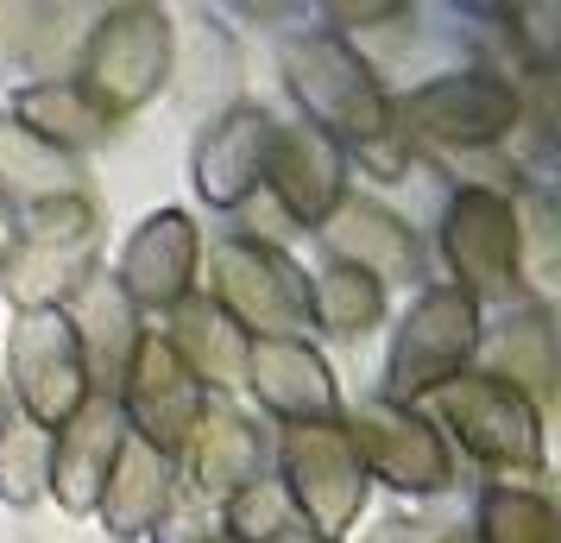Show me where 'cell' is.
I'll use <instances>...</instances> for the list:
<instances>
[{"label":"cell","mask_w":561,"mask_h":543,"mask_svg":"<svg viewBox=\"0 0 561 543\" xmlns=\"http://www.w3.org/2000/svg\"><path fill=\"white\" fill-rule=\"evenodd\" d=\"M265 190L297 228H322L341 196H347V152L316 127H272V152H265Z\"/></svg>","instance_id":"obj_15"},{"label":"cell","mask_w":561,"mask_h":543,"mask_svg":"<svg viewBox=\"0 0 561 543\" xmlns=\"http://www.w3.org/2000/svg\"><path fill=\"white\" fill-rule=\"evenodd\" d=\"M272 114L253 102L228 108L215 127H203L196 152H190V183L208 208H240L265 183V152H272Z\"/></svg>","instance_id":"obj_16"},{"label":"cell","mask_w":561,"mask_h":543,"mask_svg":"<svg viewBox=\"0 0 561 543\" xmlns=\"http://www.w3.org/2000/svg\"><path fill=\"white\" fill-rule=\"evenodd\" d=\"M57 196H82V165L38 146L13 121H0V208L26 215L38 203H57Z\"/></svg>","instance_id":"obj_23"},{"label":"cell","mask_w":561,"mask_h":543,"mask_svg":"<svg viewBox=\"0 0 561 543\" xmlns=\"http://www.w3.org/2000/svg\"><path fill=\"white\" fill-rule=\"evenodd\" d=\"M435 430L485 467H542V411L499 373H460L435 392Z\"/></svg>","instance_id":"obj_8"},{"label":"cell","mask_w":561,"mask_h":543,"mask_svg":"<svg viewBox=\"0 0 561 543\" xmlns=\"http://www.w3.org/2000/svg\"><path fill=\"white\" fill-rule=\"evenodd\" d=\"M171 493H178V462H164L139 437H121L114 467H107V480H102V499H95V518H102V531L114 543H139L164 524Z\"/></svg>","instance_id":"obj_19"},{"label":"cell","mask_w":561,"mask_h":543,"mask_svg":"<svg viewBox=\"0 0 561 543\" xmlns=\"http://www.w3.org/2000/svg\"><path fill=\"white\" fill-rule=\"evenodd\" d=\"M240 386L253 392L278 423H334L341 417V392H334V366L322 348L304 336L278 341H247V373Z\"/></svg>","instance_id":"obj_14"},{"label":"cell","mask_w":561,"mask_h":543,"mask_svg":"<svg viewBox=\"0 0 561 543\" xmlns=\"http://www.w3.org/2000/svg\"><path fill=\"white\" fill-rule=\"evenodd\" d=\"M183 467H190V493L203 499V506H228L240 499L247 487L265 480V467H272V442L259 430V417H247L240 405L228 398H203V417H196V430L183 442Z\"/></svg>","instance_id":"obj_13"},{"label":"cell","mask_w":561,"mask_h":543,"mask_svg":"<svg viewBox=\"0 0 561 543\" xmlns=\"http://www.w3.org/2000/svg\"><path fill=\"white\" fill-rule=\"evenodd\" d=\"M480 354V304L460 285H430L410 297V310L391 329L385 354V405H423L442 386H455L467 361Z\"/></svg>","instance_id":"obj_4"},{"label":"cell","mask_w":561,"mask_h":543,"mask_svg":"<svg viewBox=\"0 0 561 543\" xmlns=\"http://www.w3.org/2000/svg\"><path fill=\"white\" fill-rule=\"evenodd\" d=\"M499 380H505V386H517L530 405L549 392L556 361H549V316H542V310L517 316V329L505 336V373H499Z\"/></svg>","instance_id":"obj_29"},{"label":"cell","mask_w":561,"mask_h":543,"mask_svg":"<svg viewBox=\"0 0 561 543\" xmlns=\"http://www.w3.org/2000/svg\"><path fill=\"white\" fill-rule=\"evenodd\" d=\"M20 133H32L38 146H51V152L77 158L89 146H102L114 121H107L102 108L82 95L70 77H45V82H20L13 89V114H7Z\"/></svg>","instance_id":"obj_21"},{"label":"cell","mask_w":561,"mask_h":543,"mask_svg":"<svg viewBox=\"0 0 561 543\" xmlns=\"http://www.w3.org/2000/svg\"><path fill=\"white\" fill-rule=\"evenodd\" d=\"M265 543H329V538H316V531H304V524H284L278 538H265Z\"/></svg>","instance_id":"obj_31"},{"label":"cell","mask_w":561,"mask_h":543,"mask_svg":"<svg viewBox=\"0 0 561 543\" xmlns=\"http://www.w3.org/2000/svg\"><path fill=\"white\" fill-rule=\"evenodd\" d=\"M442 259H448V285H460L473 304L511 297L517 265H524V215L511 196L485 183H460L442 208Z\"/></svg>","instance_id":"obj_9"},{"label":"cell","mask_w":561,"mask_h":543,"mask_svg":"<svg viewBox=\"0 0 561 543\" xmlns=\"http://www.w3.org/2000/svg\"><path fill=\"white\" fill-rule=\"evenodd\" d=\"M89 272H95L89 247H13L7 265H0V291L20 310H57Z\"/></svg>","instance_id":"obj_25"},{"label":"cell","mask_w":561,"mask_h":543,"mask_svg":"<svg viewBox=\"0 0 561 543\" xmlns=\"http://www.w3.org/2000/svg\"><path fill=\"white\" fill-rule=\"evenodd\" d=\"M7 417H13V398H7V380H0V430H7Z\"/></svg>","instance_id":"obj_32"},{"label":"cell","mask_w":561,"mask_h":543,"mask_svg":"<svg viewBox=\"0 0 561 543\" xmlns=\"http://www.w3.org/2000/svg\"><path fill=\"white\" fill-rule=\"evenodd\" d=\"M284 89L304 108V127L329 133L341 152L347 146L366 152V146H379V139L398 133L379 70L341 32H297V38H284Z\"/></svg>","instance_id":"obj_1"},{"label":"cell","mask_w":561,"mask_h":543,"mask_svg":"<svg viewBox=\"0 0 561 543\" xmlns=\"http://www.w3.org/2000/svg\"><path fill=\"white\" fill-rule=\"evenodd\" d=\"M51 467V430H38L13 411L0 430V506H38Z\"/></svg>","instance_id":"obj_27"},{"label":"cell","mask_w":561,"mask_h":543,"mask_svg":"<svg viewBox=\"0 0 561 543\" xmlns=\"http://www.w3.org/2000/svg\"><path fill=\"white\" fill-rule=\"evenodd\" d=\"M164 341H171V354L190 366V380H196L208 398L233 392L240 386V373H247V336H240L208 297H183L178 310H171Z\"/></svg>","instance_id":"obj_22"},{"label":"cell","mask_w":561,"mask_h":543,"mask_svg":"<svg viewBox=\"0 0 561 543\" xmlns=\"http://www.w3.org/2000/svg\"><path fill=\"white\" fill-rule=\"evenodd\" d=\"M272 455H278V493L290 506V518L329 543L347 538L359 524V512H366V487L373 480H366L341 417L334 423H284Z\"/></svg>","instance_id":"obj_5"},{"label":"cell","mask_w":561,"mask_h":543,"mask_svg":"<svg viewBox=\"0 0 561 543\" xmlns=\"http://www.w3.org/2000/svg\"><path fill=\"white\" fill-rule=\"evenodd\" d=\"M171 64H178V32L164 7H107L82 38V64L70 82L107 121H127L171 82Z\"/></svg>","instance_id":"obj_2"},{"label":"cell","mask_w":561,"mask_h":543,"mask_svg":"<svg viewBox=\"0 0 561 543\" xmlns=\"http://www.w3.org/2000/svg\"><path fill=\"white\" fill-rule=\"evenodd\" d=\"M196 265H203V234L183 208H158L121 247L114 285L127 291L139 316H171L183 297H196Z\"/></svg>","instance_id":"obj_12"},{"label":"cell","mask_w":561,"mask_h":543,"mask_svg":"<svg viewBox=\"0 0 561 543\" xmlns=\"http://www.w3.org/2000/svg\"><path fill=\"white\" fill-rule=\"evenodd\" d=\"M0 380H7L13 411L26 417V423H38V430H51V437L82 411V405H89V398H95L64 310H20L13 316Z\"/></svg>","instance_id":"obj_6"},{"label":"cell","mask_w":561,"mask_h":543,"mask_svg":"<svg viewBox=\"0 0 561 543\" xmlns=\"http://www.w3.org/2000/svg\"><path fill=\"white\" fill-rule=\"evenodd\" d=\"M442 543H473V531H448V538H442Z\"/></svg>","instance_id":"obj_33"},{"label":"cell","mask_w":561,"mask_h":543,"mask_svg":"<svg viewBox=\"0 0 561 543\" xmlns=\"http://www.w3.org/2000/svg\"><path fill=\"white\" fill-rule=\"evenodd\" d=\"M385 316V285L359 265L329 259L316 279H309V329H322L329 341H359L373 336Z\"/></svg>","instance_id":"obj_24"},{"label":"cell","mask_w":561,"mask_h":543,"mask_svg":"<svg viewBox=\"0 0 561 543\" xmlns=\"http://www.w3.org/2000/svg\"><path fill=\"white\" fill-rule=\"evenodd\" d=\"M64 323L77 336V354H82V373H89V392L95 398H114L121 373H127L133 348H139V310L127 304V291L114 285V272H89L64 304Z\"/></svg>","instance_id":"obj_17"},{"label":"cell","mask_w":561,"mask_h":543,"mask_svg":"<svg viewBox=\"0 0 561 543\" xmlns=\"http://www.w3.org/2000/svg\"><path fill=\"white\" fill-rule=\"evenodd\" d=\"M473 543H561L556 506L530 487H499L480 493V518H473Z\"/></svg>","instance_id":"obj_26"},{"label":"cell","mask_w":561,"mask_h":543,"mask_svg":"<svg viewBox=\"0 0 561 543\" xmlns=\"http://www.w3.org/2000/svg\"><path fill=\"white\" fill-rule=\"evenodd\" d=\"M341 430L354 442L366 480H385L391 493H410V499H435L455 487V449L423 411L366 398L354 411H341Z\"/></svg>","instance_id":"obj_7"},{"label":"cell","mask_w":561,"mask_h":543,"mask_svg":"<svg viewBox=\"0 0 561 543\" xmlns=\"http://www.w3.org/2000/svg\"><path fill=\"white\" fill-rule=\"evenodd\" d=\"M127 437V423L114 411V398H89L64 430L51 437V467H45V493L70 518H89L102 499V480L114 467V449Z\"/></svg>","instance_id":"obj_18"},{"label":"cell","mask_w":561,"mask_h":543,"mask_svg":"<svg viewBox=\"0 0 561 543\" xmlns=\"http://www.w3.org/2000/svg\"><path fill=\"white\" fill-rule=\"evenodd\" d=\"M391 121H404V133H416V139L473 152V146H499L524 121V102L499 70H442V77L416 82L391 108Z\"/></svg>","instance_id":"obj_10"},{"label":"cell","mask_w":561,"mask_h":543,"mask_svg":"<svg viewBox=\"0 0 561 543\" xmlns=\"http://www.w3.org/2000/svg\"><path fill=\"white\" fill-rule=\"evenodd\" d=\"M89 240H95L89 196H57V203L13 215V247H89Z\"/></svg>","instance_id":"obj_28"},{"label":"cell","mask_w":561,"mask_h":543,"mask_svg":"<svg viewBox=\"0 0 561 543\" xmlns=\"http://www.w3.org/2000/svg\"><path fill=\"white\" fill-rule=\"evenodd\" d=\"M284 524H297V518L284 506L278 480H259V487H247L240 499L221 506V538L228 543H265V538H278Z\"/></svg>","instance_id":"obj_30"},{"label":"cell","mask_w":561,"mask_h":543,"mask_svg":"<svg viewBox=\"0 0 561 543\" xmlns=\"http://www.w3.org/2000/svg\"><path fill=\"white\" fill-rule=\"evenodd\" d=\"M208 304L247 341H278V336L309 341V272L272 240L228 234L208 253Z\"/></svg>","instance_id":"obj_3"},{"label":"cell","mask_w":561,"mask_h":543,"mask_svg":"<svg viewBox=\"0 0 561 543\" xmlns=\"http://www.w3.org/2000/svg\"><path fill=\"white\" fill-rule=\"evenodd\" d=\"M203 398L208 392L190 380V366L171 354V341L146 329L139 348H133L127 373H121V386H114V411L127 423V437H139L146 449H158L164 462H178L190 430H196V417H203Z\"/></svg>","instance_id":"obj_11"},{"label":"cell","mask_w":561,"mask_h":543,"mask_svg":"<svg viewBox=\"0 0 561 543\" xmlns=\"http://www.w3.org/2000/svg\"><path fill=\"white\" fill-rule=\"evenodd\" d=\"M322 240H329V253L341 265H359V272H373V279H416V234H410L404 215H391V208L366 203V196H341L329 222H322Z\"/></svg>","instance_id":"obj_20"}]
</instances>
